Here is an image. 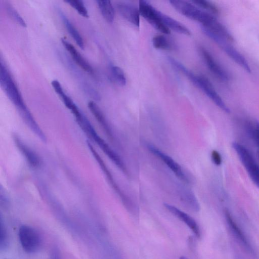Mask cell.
Returning a JSON list of instances; mask_svg holds the SVG:
<instances>
[{
	"mask_svg": "<svg viewBox=\"0 0 259 259\" xmlns=\"http://www.w3.org/2000/svg\"><path fill=\"white\" fill-rule=\"evenodd\" d=\"M169 3L179 13L189 19L200 23L202 26H208L216 19L211 14L203 11L188 2L171 0Z\"/></svg>",
	"mask_w": 259,
	"mask_h": 259,
	"instance_id": "cell-1",
	"label": "cell"
},
{
	"mask_svg": "<svg viewBox=\"0 0 259 259\" xmlns=\"http://www.w3.org/2000/svg\"><path fill=\"white\" fill-rule=\"evenodd\" d=\"M233 149L249 177L253 183L259 188V165L248 149L241 143L234 142L232 143Z\"/></svg>",
	"mask_w": 259,
	"mask_h": 259,
	"instance_id": "cell-2",
	"label": "cell"
},
{
	"mask_svg": "<svg viewBox=\"0 0 259 259\" xmlns=\"http://www.w3.org/2000/svg\"><path fill=\"white\" fill-rule=\"evenodd\" d=\"M20 243L23 250L28 253H34L40 248L42 240L39 233L28 225L21 226L18 231Z\"/></svg>",
	"mask_w": 259,
	"mask_h": 259,
	"instance_id": "cell-3",
	"label": "cell"
},
{
	"mask_svg": "<svg viewBox=\"0 0 259 259\" xmlns=\"http://www.w3.org/2000/svg\"><path fill=\"white\" fill-rule=\"evenodd\" d=\"M0 82L10 100L22 110L26 109L18 88L6 66L1 62Z\"/></svg>",
	"mask_w": 259,
	"mask_h": 259,
	"instance_id": "cell-4",
	"label": "cell"
},
{
	"mask_svg": "<svg viewBox=\"0 0 259 259\" xmlns=\"http://www.w3.org/2000/svg\"><path fill=\"white\" fill-rule=\"evenodd\" d=\"M205 35L214 41L233 61L246 71L249 73L251 72L250 67L246 59L229 44L228 40L222 36L210 31L206 32Z\"/></svg>",
	"mask_w": 259,
	"mask_h": 259,
	"instance_id": "cell-5",
	"label": "cell"
},
{
	"mask_svg": "<svg viewBox=\"0 0 259 259\" xmlns=\"http://www.w3.org/2000/svg\"><path fill=\"white\" fill-rule=\"evenodd\" d=\"M140 14L156 29L165 34L170 33L169 30L162 21L160 12L147 1L139 2Z\"/></svg>",
	"mask_w": 259,
	"mask_h": 259,
	"instance_id": "cell-6",
	"label": "cell"
},
{
	"mask_svg": "<svg viewBox=\"0 0 259 259\" xmlns=\"http://www.w3.org/2000/svg\"><path fill=\"white\" fill-rule=\"evenodd\" d=\"M82 129L94 139L103 152L120 170L124 172H127L126 167L118 155L99 137L88 120L85 122Z\"/></svg>",
	"mask_w": 259,
	"mask_h": 259,
	"instance_id": "cell-7",
	"label": "cell"
},
{
	"mask_svg": "<svg viewBox=\"0 0 259 259\" xmlns=\"http://www.w3.org/2000/svg\"><path fill=\"white\" fill-rule=\"evenodd\" d=\"M193 84L201 89L221 110L226 113H229L230 112V109L206 77L202 75H197Z\"/></svg>",
	"mask_w": 259,
	"mask_h": 259,
	"instance_id": "cell-8",
	"label": "cell"
},
{
	"mask_svg": "<svg viewBox=\"0 0 259 259\" xmlns=\"http://www.w3.org/2000/svg\"><path fill=\"white\" fill-rule=\"evenodd\" d=\"M147 148L151 153L161 159L179 179L185 183L189 182V180L181 166L171 157L152 144L147 143Z\"/></svg>",
	"mask_w": 259,
	"mask_h": 259,
	"instance_id": "cell-9",
	"label": "cell"
},
{
	"mask_svg": "<svg viewBox=\"0 0 259 259\" xmlns=\"http://www.w3.org/2000/svg\"><path fill=\"white\" fill-rule=\"evenodd\" d=\"M224 215L226 222L233 234L235 236L242 246H243L245 249L250 253H253L254 250L251 244L248 240L245 234L238 225L235 220H234L230 211L227 209H225L224 211Z\"/></svg>",
	"mask_w": 259,
	"mask_h": 259,
	"instance_id": "cell-10",
	"label": "cell"
},
{
	"mask_svg": "<svg viewBox=\"0 0 259 259\" xmlns=\"http://www.w3.org/2000/svg\"><path fill=\"white\" fill-rule=\"evenodd\" d=\"M164 205L171 213L185 223L196 237L200 238L201 232L199 226L192 217L174 205L168 203H164Z\"/></svg>",
	"mask_w": 259,
	"mask_h": 259,
	"instance_id": "cell-11",
	"label": "cell"
},
{
	"mask_svg": "<svg viewBox=\"0 0 259 259\" xmlns=\"http://www.w3.org/2000/svg\"><path fill=\"white\" fill-rule=\"evenodd\" d=\"M199 51L205 63L212 73L222 80H228L229 79L228 73L217 62L211 54L203 47H200Z\"/></svg>",
	"mask_w": 259,
	"mask_h": 259,
	"instance_id": "cell-12",
	"label": "cell"
},
{
	"mask_svg": "<svg viewBox=\"0 0 259 259\" xmlns=\"http://www.w3.org/2000/svg\"><path fill=\"white\" fill-rule=\"evenodd\" d=\"M51 84L65 106L74 114L77 122L80 121L83 117V115L70 98L64 93L60 83L57 80H53Z\"/></svg>",
	"mask_w": 259,
	"mask_h": 259,
	"instance_id": "cell-13",
	"label": "cell"
},
{
	"mask_svg": "<svg viewBox=\"0 0 259 259\" xmlns=\"http://www.w3.org/2000/svg\"><path fill=\"white\" fill-rule=\"evenodd\" d=\"M117 8L124 18L137 27H139L140 14L139 9L126 3H118L117 5Z\"/></svg>",
	"mask_w": 259,
	"mask_h": 259,
	"instance_id": "cell-14",
	"label": "cell"
},
{
	"mask_svg": "<svg viewBox=\"0 0 259 259\" xmlns=\"http://www.w3.org/2000/svg\"><path fill=\"white\" fill-rule=\"evenodd\" d=\"M62 43L69 52L74 62L84 71L90 74L94 73V70L88 62L80 55L75 47L64 38L61 39Z\"/></svg>",
	"mask_w": 259,
	"mask_h": 259,
	"instance_id": "cell-15",
	"label": "cell"
},
{
	"mask_svg": "<svg viewBox=\"0 0 259 259\" xmlns=\"http://www.w3.org/2000/svg\"><path fill=\"white\" fill-rule=\"evenodd\" d=\"M160 16L162 21L169 30L172 29L176 32L186 35H191L190 30L181 22L162 12H160Z\"/></svg>",
	"mask_w": 259,
	"mask_h": 259,
	"instance_id": "cell-16",
	"label": "cell"
},
{
	"mask_svg": "<svg viewBox=\"0 0 259 259\" xmlns=\"http://www.w3.org/2000/svg\"><path fill=\"white\" fill-rule=\"evenodd\" d=\"M89 148H90V149L91 150L92 152L95 155V157L97 159V160L100 163V165H101L102 168L104 170L106 175L108 177V179L110 181V183L112 185V187L114 188L115 190L118 194L119 196H120L121 199L124 202V203L125 204V205H127V206H128L129 201H128L127 197H126V196H125L124 195V194H123V193L121 191L120 189L118 188V186L115 183L110 172L109 171L108 169L107 168L105 164H104V162L103 161L101 158L100 157L99 154L97 153V152L95 151V150L93 148V147H92V146L91 144H89Z\"/></svg>",
	"mask_w": 259,
	"mask_h": 259,
	"instance_id": "cell-17",
	"label": "cell"
},
{
	"mask_svg": "<svg viewBox=\"0 0 259 259\" xmlns=\"http://www.w3.org/2000/svg\"><path fill=\"white\" fill-rule=\"evenodd\" d=\"M88 107L97 120L104 128L107 134L110 137H112V133L105 117L99 106L93 101L88 103Z\"/></svg>",
	"mask_w": 259,
	"mask_h": 259,
	"instance_id": "cell-18",
	"label": "cell"
},
{
	"mask_svg": "<svg viewBox=\"0 0 259 259\" xmlns=\"http://www.w3.org/2000/svg\"><path fill=\"white\" fill-rule=\"evenodd\" d=\"M152 41L153 47L157 49L170 51L176 48V44L174 41L163 35L154 36Z\"/></svg>",
	"mask_w": 259,
	"mask_h": 259,
	"instance_id": "cell-19",
	"label": "cell"
},
{
	"mask_svg": "<svg viewBox=\"0 0 259 259\" xmlns=\"http://www.w3.org/2000/svg\"><path fill=\"white\" fill-rule=\"evenodd\" d=\"M100 12L107 22L112 23L114 19V10L110 1H96Z\"/></svg>",
	"mask_w": 259,
	"mask_h": 259,
	"instance_id": "cell-20",
	"label": "cell"
},
{
	"mask_svg": "<svg viewBox=\"0 0 259 259\" xmlns=\"http://www.w3.org/2000/svg\"><path fill=\"white\" fill-rule=\"evenodd\" d=\"M61 16L64 24L65 25L68 32L74 39L79 47L82 49H83V40L79 32L75 28L74 25H72L69 20H68V19L64 15V14H62Z\"/></svg>",
	"mask_w": 259,
	"mask_h": 259,
	"instance_id": "cell-21",
	"label": "cell"
},
{
	"mask_svg": "<svg viewBox=\"0 0 259 259\" xmlns=\"http://www.w3.org/2000/svg\"><path fill=\"white\" fill-rule=\"evenodd\" d=\"M110 73L113 81L119 86H124L126 83V78L123 70L117 66L110 68Z\"/></svg>",
	"mask_w": 259,
	"mask_h": 259,
	"instance_id": "cell-22",
	"label": "cell"
},
{
	"mask_svg": "<svg viewBox=\"0 0 259 259\" xmlns=\"http://www.w3.org/2000/svg\"><path fill=\"white\" fill-rule=\"evenodd\" d=\"M17 144L30 164L33 166H37L39 165V159L37 155L19 141H17Z\"/></svg>",
	"mask_w": 259,
	"mask_h": 259,
	"instance_id": "cell-23",
	"label": "cell"
},
{
	"mask_svg": "<svg viewBox=\"0 0 259 259\" xmlns=\"http://www.w3.org/2000/svg\"><path fill=\"white\" fill-rule=\"evenodd\" d=\"M246 124V128L248 135L259 147V121H250Z\"/></svg>",
	"mask_w": 259,
	"mask_h": 259,
	"instance_id": "cell-24",
	"label": "cell"
},
{
	"mask_svg": "<svg viewBox=\"0 0 259 259\" xmlns=\"http://www.w3.org/2000/svg\"><path fill=\"white\" fill-rule=\"evenodd\" d=\"M64 2L74 9L80 15L86 18L89 17L88 11L83 1L79 0H67Z\"/></svg>",
	"mask_w": 259,
	"mask_h": 259,
	"instance_id": "cell-25",
	"label": "cell"
},
{
	"mask_svg": "<svg viewBox=\"0 0 259 259\" xmlns=\"http://www.w3.org/2000/svg\"><path fill=\"white\" fill-rule=\"evenodd\" d=\"M6 9L9 16L20 25L26 27V23L24 20L19 15L17 10L11 5L7 3L6 5Z\"/></svg>",
	"mask_w": 259,
	"mask_h": 259,
	"instance_id": "cell-26",
	"label": "cell"
},
{
	"mask_svg": "<svg viewBox=\"0 0 259 259\" xmlns=\"http://www.w3.org/2000/svg\"><path fill=\"white\" fill-rule=\"evenodd\" d=\"M194 3L199 7L202 8L209 12L210 14L218 15L219 13V10L218 7L211 2L204 0H195L193 1Z\"/></svg>",
	"mask_w": 259,
	"mask_h": 259,
	"instance_id": "cell-27",
	"label": "cell"
},
{
	"mask_svg": "<svg viewBox=\"0 0 259 259\" xmlns=\"http://www.w3.org/2000/svg\"><path fill=\"white\" fill-rule=\"evenodd\" d=\"M9 246V238L5 224L1 219L0 224V248L1 250H6Z\"/></svg>",
	"mask_w": 259,
	"mask_h": 259,
	"instance_id": "cell-28",
	"label": "cell"
},
{
	"mask_svg": "<svg viewBox=\"0 0 259 259\" xmlns=\"http://www.w3.org/2000/svg\"><path fill=\"white\" fill-rule=\"evenodd\" d=\"M211 159L212 162L217 166L220 165L222 163V158L221 154L217 150H214L211 153Z\"/></svg>",
	"mask_w": 259,
	"mask_h": 259,
	"instance_id": "cell-29",
	"label": "cell"
},
{
	"mask_svg": "<svg viewBox=\"0 0 259 259\" xmlns=\"http://www.w3.org/2000/svg\"><path fill=\"white\" fill-rule=\"evenodd\" d=\"M50 259H61L59 252L57 250H54L52 251Z\"/></svg>",
	"mask_w": 259,
	"mask_h": 259,
	"instance_id": "cell-30",
	"label": "cell"
},
{
	"mask_svg": "<svg viewBox=\"0 0 259 259\" xmlns=\"http://www.w3.org/2000/svg\"><path fill=\"white\" fill-rule=\"evenodd\" d=\"M179 259H189L187 257H186V256H181Z\"/></svg>",
	"mask_w": 259,
	"mask_h": 259,
	"instance_id": "cell-31",
	"label": "cell"
},
{
	"mask_svg": "<svg viewBox=\"0 0 259 259\" xmlns=\"http://www.w3.org/2000/svg\"><path fill=\"white\" fill-rule=\"evenodd\" d=\"M258 157H259V152H258Z\"/></svg>",
	"mask_w": 259,
	"mask_h": 259,
	"instance_id": "cell-32",
	"label": "cell"
}]
</instances>
